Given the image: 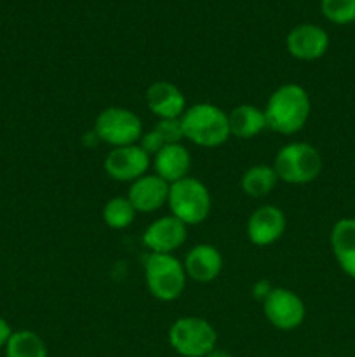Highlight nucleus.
<instances>
[{
  "label": "nucleus",
  "instance_id": "28",
  "mask_svg": "<svg viewBox=\"0 0 355 357\" xmlns=\"http://www.w3.org/2000/svg\"><path fill=\"white\" fill-rule=\"evenodd\" d=\"M322 357H331V356H322Z\"/></svg>",
  "mask_w": 355,
  "mask_h": 357
},
{
  "label": "nucleus",
  "instance_id": "13",
  "mask_svg": "<svg viewBox=\"0 0 355 357\" xmlns=\"http://www.w3.org/2000/svg\"><path fill=\"white\" fill-rule=\"evenodd\" d=\"M169 188L171 185L166 180L157 176L155 173H146L145 176L132 181L127 199L134 206L136 213H155L164 208V204H167Z\"/></svg>",
  "mask_w": 355,
  "mask_h": 357
},
{
  "label": "nucleus",
  "instance_id": "1",
  "mask_svg": "<svg viewBox=\"0 0 355 357\" xmlns=\"http://www.w3.org/2000/svg\"><path fill=\"white\" fill-rule=\"evenodd\" d=\"M312 101L299 84H284L270 94L263 108L267 128L278 135L291 136L301 131L308 122Z\"/></svg>",
  "mask_w": 355,
  "mask_h": 357
},
{
  "label": "nucleus",
  "instance_id": "18",
  "mask_svg": "<svg viewBox=\"0 0 355 357\" xmlns=\"http://www.w3.org/2000/svg\"><path fill=\"white\" fill-rule=\"evenodd\" d=\"M230 136H235L239 139H251L263 132L267 128V119L265 112L258 108L256 105L244 103L233 108L228 114Z\"/></svg>",
  "mask_w": 355,
  "mask_h": 357
},
{
  "label": "nucleus",
  "instance_id": "9",
  "mask_svg": "<svg viewBox=\"0 0 355 357\" xmlns=\"http://www.w3.org/2000/svg\"><path fill=\"white\" fill-rule=\"evenodd\" d=\"M152 157L136 143V145L111 149L104 157V171L108 176L122 183H132L138 178L145 176L150 167Z\"/></svg>",
  "mask_w": 355,
  "mask_h": 357
},
{
  "label": "nucleus",
  "instance_id": "15",
  "mask_svg": "<svg viewBox=\"0 0 355 357\" xmlns=\"http://www.w3.org/2000/svg\"><path fill=\"white\" fill-rule=\"evenodd\" d=\"M146 105L159 119H180L188 108L180 87L167 80H157L148 87Z\"/></svg>",
  "mask_w": 355,
  "mask_h": 357
},
{
  "label": "nucleus",
  "instance_id": "5",
  "mask_svg": "<svg viewBox=\"0 0 355 357\" xmlns=\"http://www.w3.org/2000/svg\"><path fill=\"white\" fill-rule=\"evenodd\" d=\"M167 204L171 215L188 227L200 225L202 222H205L212 208L209 188L200 180L191 176L171 183Z\"/></svg>",
  "mask_w": 355,
  "mask_h": 357
},
{
  "label": "nucleus",
  "instance_id": "10",
  "mask_svg": "<svg viewBox=\"0 0 355 357\" xmlns=\"http://www.w3.org/2000/svg\"><path fill=\"white\" fill-rule=\"evenodd\" d=\"M188 237V225H184L176 216H162L146 227L143 234V244L150 253L173 255L180 250Z\"/></svg>",
  "mask_w": 355,
  "mask_h": 357
},
{
  "label": "nucleus",
  "instance_id": "6",
  "mask_svg": "<svg viewBox=\"0 0 355 357\" xmlns=\"http://www.w3.org/2000/svg\"><path fill=\"white\" fill-rule=\"evenodd\" d=\"M169 344L183 357H205L214 351L218 333L209 321L197 316L180 317L169 328Z\"/></svg>",
  "mask_w": 355,
  "mask_h": 357
},
{
  "label": "nucleus",
  "instance_id": "25",
  "mask_svg": "<svg viewBox=\"0 0 355 357\" xmlns=\"http://www.w3.org/2000/svg\"><path fill=\"white\" fill-rule=\"evenodd\" d=\"M13 328H10V324L7 323L3 317H0V349H6L7 342L10 340V337H13Z\"/></svg>",
  "mask_w": 355,
  "mask_h": 357
},
{
  "label": "nucleus",
  "instance_id": "22",
  "mask_svg": "<svg viewBox=\"0 0 355 357\" xmlns=\"http://www.w3.org/2000/svg\"><path fill=\"white\" fill-rule=\"evenodd\" d=\"M320 9L326 20L334 24H350L355 21V0H322Z\"/></svg>",
  "mask_w": 355,
  "mask_h": 357
},
{
  "label": "nucleus",
  "instance_id": "8",
  "mask_svg": "<svg viewBox=\"0 0 355 357\" xmlns=\"http://www.w3.org/2000/svg\"><path fill=\"white\" fill-rule=\"evenodd\" d=\"M268 323L281 331H292L305 321L306 307L301 296L287 288H274L263 302Z\"/></svg>",
  "mask_w": 355,
  "mask_h": 357
},
{
  "label": "nucleus",
  "instance_id": "21",
  "mask_svg": "<svg viewBox=\"0 0 355 357\" xmlns=\"http://www.w3.org/2000/svg\"><path fill=\"white\" fill-rule=\"evenodd\" d=\"M136 215L138 213L127 197L110 199L103 208V222L113 230H124L131 227Z\"/></svg>",
  "mask_w": 355,
  "mask_h": 357
},
{
  "label": "nucleus",
  "instance_id": "14",
  "mask_svg": "<svg viewBox=\"0 0 355 357\" xmlns=\"http://www.w3.org/2000/svg\"><path fill=\"white\" fill-rule=\"evenodd\" d=\"M187 278L195 282H212L223 271V257L212 244H197L187 253L183 261Z\"/></svg>",
  "mask_w": 355,
  "mask_h": 357
},
{
  "label": "nucleus",
  "instance_id": "17",
  "mask_svg": "<svg viewBox=\"0 0 355 357\" xmlns=\"http://www.w3.org/2000/svg\"><path fill=\"white\" fill-rule=\"evenodd\" d=\"M331 250L338 265L355 279V218H341L331 229Z\"/></svg>",
  "mask_w": 355,
  "mask_h": 357
},
{
  "label": "nucleus",
  "instance_id": "16",
  "mask_svg": "<svg viewBox=\"0 0 355 357\" xmlns=\"http://www.w3.org/2000/svg\"><path fill=\"white\" fill-rule=\"evenodd\" d=\"M191 155L183 143L166 145L160 152L153 155V169L157 176L166 180L167 183H176L183 178L190 176Z\"/></svg>",
  "mask_w": 355,
  "mask_h": 357
},
{
  "label": "nucleus",
  "instance_id": "19",
  "mask_svg": "<svg viewBox=\"0 0 355 357\" xmlns=\"http://www.w3.org/2000/svg\"><path fill=\"white\" fill-rule=\"evenodd\" d=\"M278 183V176L274 166L267 164H254L249 169L244 171L240 178V188L247 197L261 199L267 197Z\"/></svg>",
  "mask_w": 355,
  "mask_h": 357
},
{
  "label": "nucleus",
  "instance_id": "2",
  "mask_svg": "<svg viewBox=\"0 0 355 357\" xmlns=\"http://www.w3.org/2000/svg\"><path fill=\"white\" fill-rule=\"evenodd\" d=\"M184 139L204 149H216L230 138L228 114L212 103L191 105L181 115Z\"/></svg>",
  "mask_w": 355,
  "mask_h": 357
},
{
  "label": "nucleus",
  "instance_id": "7",
  "mask_svg": "<svg viewBox=\"0 0 355 357\" xmlns=\"http://www.w3.org/2000/svg\"><path fill=\"white\" fill-rule=\"evenodd\" d=\"M94 132L111 149L136 145L143 136V122L129 108L108 107L96 117Z\"/></svg>",
  "mask_w": 355,
  "mask_h": 357
},
{
  "label": "nucleus",
  "instance_id": "11",
  "mask_svg": "<svg viewBox=\"0 0 355 357\" xmlns=\"http://www.w3.org/2000/svg\"><path fill=\"white\" fill-rule=\"evenodd\" d=\"M285 45L292 58L299 61H315L329 49V35L317 24H298L289 31Z\"/></svg>",
  "mask_w": 355,
  "mask_h": 357
},
{
  "label": "nucleus",
  "instance_id": "26",
  "mask_svg": "<svg viewBox=\"0 0 355 357\" xmlns=\"http://www.w3.org/2000/svg\"><path fill=\"white\" fill-rule=\"evenodd\" d=\"M271 284L268 281H260L258 282L256 286H254V298L256 300H263L265 302V298H267L268 295H270L271 293Z\"/></svg>",
  "mask_w": 355,
  "mask_h": 357
},
{
  "label": "nucleus",
  "instance_id": "23",
  "mask_svg": "<svg viewBox=\"0 0 355 357\" xmlns=\"http://www.w3.org/2000/svg\"><path fill=\"white\" fill-rule=\"evenodd\" d=\"M153 129L159 132V136L164 139V143H166V145H174V143H181L184 139L181 117L180 119H159V122H157L155 128Z\"/></svg>",
  "mask_w": 355,
  "mask_h": 357
},
{
  "label": "nucleus",
  "instance_id": "4",
  "mask_svg": "<svg viewBox=\"0 0 355 357\" xmlns=\"http://www.w3.org/2000/svg\"><path fill=\"white\" fill-rule=\"evenodd\" d=\"M146 288L153 298L160 302L178 300L187 286L184 265L174 255L150 253L143 264Z\"/></svg>",
  "mask_w": 355,
  "mask_h": 357
},
{
  "label": "nucleus",
  "instance_id": "27",
  "mask_svg": "<svg viewBox=\"0 0 355 357\" xmlns=\"http://www.w3.org/2000/svg\"><path fill=\"white\" fill-rule=\"evenodd\" d=\"M205 357H232V354H230V352H226V351H223V349L216 347L214 351L209 352V354Z\"/></svg>",
  "mask_w": 355,
  "mask_h": 357
},
{
  "label": "nucleus",
  "instance_id": "3",
  "mask_svg": "<svg viewBox=\"0 0 355 357\" xmlns=\"http://www.w3.org/2000/svg\"><path fill=\"white\" fill-rule=\"evenodd\" d=\"M324 167L322 155L313 145L292 142L282 146L274 159L278 181L289 185H308L320 176Z\"/></svg>",
  "mask_w": 355,
  "mask_h": 357
},
{
  "label": "nucleus",
  "instance_id": "12",
  "mask_svg": "<svg viewBox=\"0 0 355 357\" xmlns=\"http://www.w3.org/2000/svg\"><path fill=\"white\" fill-rule=\"evenodd\" d=\"M287 220L277 206H261L247 220V237L254 246H270L285 232Z\"/></svg>",
  "mask_w": 355,
  "mask_h": 357
},
{
  "label": "nucleus",
  "instance_id": "24",
  "mask_svg": "<svg viewBox=\"0 0 355 357\" xmlns=\"http://www.w3.org/2000/svg\"><path fill=\"white\" fill-rule=\"evenodd\" d=\"M138 145L141 146V149L145 150L150 157H153L157 152H160V150L166 146V143H164V139L160 138L159 132H157L155 129H152V131H148V132H143V136H141V139L138 142Z\"/></svg>",
  "mask_w": 355,
  "mask_h": 357
},
{
  "label": "nucleus",
  "instance_id": "20",
  "mask_svg": "<svg viewBox=\"0 0 355 357\" xmlns=\"http://www.w3.org/2000/svg\"><path fill=\"white\" fill-rule=\"evenodd\" d=\"M6 357H47V345L35 331H14L6 345Z\"/></svg>",
  "mask_w": 355,
  "mask_h": 357
}]
</instances>
